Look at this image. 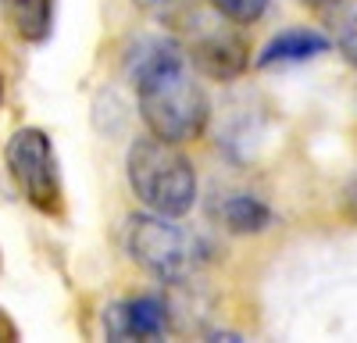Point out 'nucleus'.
<instances>
[{
  "instance_id": "1",
  "label": "nucleus",
  "mask_w": 357,
  "mask_h": 343,
  "mask_svg": "<svg viewBox=\"0 0 357 343\" xmlns=\"http://www.w3.org/2000/svg\"><path fill=\"white\" fill-rule=\"evenodd\" d=\"M146 132L168 143H193L211 119V100L190 72L183 47L165 36H139L126 54Z\"/></svg>"
},
{
  "instance_id": "2",
  "label": "nucleus",
  "mask_w": 357,
  "mask_h": 343,
  "mask_svg": "<svg viewBox=\"0 0 357 343\" xmlns=\"http://www.w3.org/2000/svg\"><path fill=\"white\" fill-rule=\"evenodd\" d=\"M126 179L136 200L168 218H183L197 204V168L183 154V143L139 136L126 154Z\"/></svg>"
},
{
  "instance_id": "3",
  "label": "nucleus",
  "mask_w": 357,
  "mask_h": 343,
  "mask_svg": "<svg viewBox=\"0 0 357 343\" xmlns=\"http://www.w3.org/2000/svg\"><path fill=\"white\" fill-rule=\"evenodd\" d=\"M126 247L132 254V261H139L146 272L165 279V282L190 279L204 261V247L190 229L175 225V218L154 215V211L129 218Z\"/></svg>"
},
{
  "instance_id": "4",
  "label": "nucleus",
  "mask_w": 357,
  "mask_h": 343,
  "mask_svg": "<svg viewBox=\"0 0 357 343\" xmlns=\"http://www.w3.org/2000/svg\"><path fill=\"white\" fill-rule=\"evenodd\" d=\"M186 33V61L193 68H200L207 79H240L250 65V47L247 40L236 33V22H229L222 11H215L211 4L207 8H193V15L178 25Z\"/></svg>"
},
{
  "instance_id": "5",
  "label": "nucleus",
  "mask_w": 357,
  "mask_h": 343,
  "mask_svg": "<svg viewBox=\"0 0 357 343\" xmlns=\"http://www.w3.org/2000/svg\"><path fill=\"white\" fill-rule=\"evenodd\" d=\"M4 161H8L15 186L22 190L29 204L43 215H61V208H65L61 172H57L54 143L43 129H36V125L15 129L4 147Z\"/></svg>"
},
{
  "instance_id": "6",
  "label": "nucleus",
  "mask_w": 357,
  "mask_h": 343,
  "mask_svg": "<svg viewBox=\"0 0 357 343\" xmlns=\"http://www.w3.org/2000/svg\"><path fill=\"white\" fill-rule=\"evenodd\" d=\"M104 329L114 340H154L168 329V307L161 297H132L107 307Z\"/></svg>"
},
{
  "instance_id": "7",
  "label": "nucleus",
  "mask_w": 357,
  "mask_h": 343,
  "mask_svg": "<svg viewBox=\"0 0 357 343\" xmlns=\"http://www.w3.org/2000/svg\"><path fill=\"white\" fill-rule=\"evenodd\" d=\"M333 47L329 36L314 33V29H282L279 36H272L264 43V50L257 54V68H272V65H301L311 57L325 54Z\"/></svg>"
},
{
  "instance_id": "8",
  "label": "nucleus",
  "mask_w": 357,
  "mask_h": 343,
  "mask_svg": "<svg viewBox=\"0 0 357 343\" xmlns=\"http://www.w3.org/2000/svg\"><path fill=\"white\" fill-rule=\"evenodd\" d=\"M218 218L236 236H257V233H264V229L272 225V208H268L261 197L236 193V197H225L218 204Z\"/></svg>"
},
{
  "instance_id": "9",
  "label": "nucleus",
  "mask_w": 357,
  "mask_h": 343,
  "mask_svg": "<svg viewBox=\"0 0 357 343\" xmlns=\"http://www.w3.org/2000/svg\"><path fill=\"white\" fill-rule=\"evenodd\" d=\"M8 22L25 43H43L54 29V0H8Z\"/></svg>"
},
{
  "instance_id": "10",
  "label": "nucleus",
  "mask_w": 357,
  "mask_h": 343,
  "mask_svg": "<svg viewBox=\"0 0 357 343\" xmlns=\"http://www.w3.org/2000/svg\"><path fill=\"white\" fill-rule=\"evenodd\" d=\"M329 29H333L336 50L357 68V0H336V4H329Z\"/></svg>"
},
{
  "instance_id": "11",
  "label": "nucleus",
  "mask_w": 357,
  "mask_h": 343,
  "mask_svg": "<svg viewBox=\"0 0 357 343\" xmlns=\"http://www.w3.org/2000/svg\"><path fill=\"white\" fill-rule=\"evenodd\" d=\"M136 8L143 11V15H151L154 22H161V25H172V29H178L190 15H193V0H136Z\"/></svg>"
},
{
  "instance_id": "12",
  "label": "nucleus",
  "mask_w": 357,
  "mask_h": 343,
  "mask_svg": "<svg viewBox=\"0 0 357 343\" xmlns=\"http://www.w3.org/2000/svg\"><path fill=\"white\" fill-rule=\"evenodd\" d=\"M207 4H211L215 11H222L236 25H250V22H257L268 11L272 0H207Z\"/></svg>"
},
{
  "instance_id": "13",
  "label": "nucleus",
  "mask_w": 357,
  "mask_h": 343,
  "mask_svg": "<svg viewBox=\"0 0 357 343\" xmlns=\"http://www.w3.org/2000/svg\"><path fill=\"white\" fill-rule=\"evenodd\" d=\"M11 340H18V326L8 319V311L0 307V343H11Z\"/></svg>"
},
{
  "instance_id": "14",
  "label": "nucleus",
  "mask_w": 357,
  "mask_h": 343,
  "mask_svg": "<svg viewBox=\"0 0 357 343\" xmlns=\"http://www.w3.org/2000/svg\"><path fill=\"white\" fill-rule=\"evenodd\" d=\"M347 208H350V211L357 215V179H354V186L347 190Z\"/></svg>"
},
{
  "instance_id": "15",
  "label": "nucleus",
  "mask_w": 357,
  "mask_h": 343,
  "mask_svg": "<svg viewBox=\"0 0 357 343\" xmlns=\"http://www.w3.org/2000/svg\"><path fill=\"white\" fill-rule=\"evenodd\" d=\"M301 4H311V8H329V4H336V0H301Z\"/></svg>"
},
{
  "instance_id": "16",
  "label": "nucleus",
  "mask_w": 357,
  "mask_h": 343,
  "mask_svg": "<svg viewBox=\"0 0 357 343\" xmlns=\"http://www.w3.org/2000/svg\"><path fill=\"white\" fill-rule=\"evenodd\" d=\"M0 104H4V75H0Z\"/></svg>"
}]
</instances>
